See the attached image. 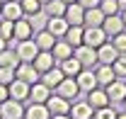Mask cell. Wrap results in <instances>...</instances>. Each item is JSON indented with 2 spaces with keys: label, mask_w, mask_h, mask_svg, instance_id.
<instances>
[{
  "label": "cell",
  "mask_w": 126,
  "mask_h": 119,
  "mask_svg": "<svg viewBox=\"0 0 126 119\" xmlns=\"http://www.w3.org/2000/svg\"><path fill=\"white\" fill-rule=\"evenodd\" d=\"M102 29H104V34H107V39H111V37H116L119 32H124L126 24H124V20H121V15H109V17H104Z\"/></svg>",
  "instance_id": "8"
},
{
  "label": "cell",
  "mask_w": 126,
  "mask_h": 119,
  "mask_svg": "<svg viewBox=\"0 0 126 119\" xmlns=\"http://www.w3.org/2000/svg\"><path fill=\"white\" fill-rule=\"evenodd\" d=\"M39 2H41V5H46V2H51V0H39Z\"/></svg>",
  "instance_id": "46"
},
{
  "label": "cell",
  "mask_w": 126,
  "mask_h": 119,
  "mask_svg": "<svg viewBox=\"0 0 126 119\" xmlns=\"http://www.w3.org/2000/svg\"><path fill=\"white\" fill-rule=\"evenodd\" d=\"M82 34H85V27H68V32H65V41L73 46V49H78V46H82Z\"/></svg>",
  "instance_id": "29"
},
{
  "label": "cell",
  "mask_w": 126,
  "mask_h": 119,
  "mask_svg": "<svg viewBox=\"0 0 126 119\" xmlns=\"http://www.w3.org/2000/svg\"><path fill=\"white\" fill-rule=\"evenodd\" d=\"M51 54H53V59L56 61H65L73 56V46L68 44L65 39H56V44H53V49H51Z\"/></svg>",
  "instance_id": "23"
},
{
  "label": "cell",
  "mask_w": 126,
  "mask_h": 119,
  "mask_svg": "<svg viewBox=\"0 0 126 119\" xmlns=\"http://www.w3.org/2000/svg\"><path fill=\"white\" fill-rule=\"evenodd\" d=\"M5 100H10V92H7V85H0V104Z\"/></svg>",
  "instance_id": "40"
},
{
  "label": "cell",
  "mask_w": 126,
  "mask_h": 119,
  "mask_svg": "<svg viewBox=\"0 0 126 119\" xmlns=\"http://www.w3.org/2000/svg\"><path fill=\"white\" fill-rule=\"evenodd\" d=\"M51 119H70V114H53Z\"/></svg>",
  "instance_id": "41"
},
{
  "label": "cell",
  "mask_w": 126,
  "mask_h": 119,
  "mask_svg": "<svg viewBox=\"0 0 126 119\" xmlns=\"http://www.w3.org/2000/svg\"><path fill=\"white\" fill-rule=\"evenodd\" d=\"M82 44L92 46V49H99L102 44H107V34H104V29H102V27H85Z\"/></svg>",
  "instance_id": "2"
},
{
  "label": "cell",
  "mask_w": 126,
  "mask_h": 119,
  "mask_svg": "<svg viewBox=\"0 0 126 119\" xmlns=\"http://www.w3.org/2000/svg\"><path fill=\"white\" fill-rule=\"evenodd\" d=\"M44 12H46L48 17H63V12H65V2H63V0H51V2L44 5Z\"/></svg>",
  "instance_id": "31"
},
{
  "label": "cell",
  "mask_w": 126,
  "mask_h": 119,
  "mask_svg": "<svg viewBox=\"0 0 126 119\" xmlns=\"http://www.w3.org/2000/svg\"><path fill=\"white\" fill-rule=\"evenodd\" d=\"M27 22H29V27L32 32L36 34V32H41V29H46V22H48V15L41 10V12H36V15H27Z\"/></svg>",
  "instance_id": "30"
},
{
  "label": "cell",
  "mask_w": 126,
  "mask_h": 119,
  "mask_svg": "<svg viewBox=\"0 0 126 119\" xmlns=\"http://www.w3.org/2000/svg\"><path fill=\"white\" fill-rule=\"evenodd\" d=\"M119 59V51H116V46L107 41V44H102L97 49V63H104V66H111L114 61Z\"/></svg>",
  "instance_id": "12"
},
{
  "label": "cell",
  "mask_w": 126,
  "mask_h": 119,
  "mask_svg": "<svg viewBox=\"0 0 126 119\" xmlns=\"http://www.w3.org/2000/svg\"><path fill=\"white\" fill-rule=\"evenodd\" d=\"M48 97H51V90H48L46 85L41 83V80H39V83H34V85L29 88V100H32V102H36V104H46Z\"/></svg>",
  "instance_id": "18"
},
{
  "label": "cell",
  "mask_w": 126,
  "mask_h": 119,
  "mask_svg": "<svg viewBox=\"0 0 126 119\" xmlns=\"http://www.w3.org/2000/svg\"><path fill=\"white\" fill-rule=\"evenodd\" d=\"M75 83H78V88L82 90V92H90V90H94L99 83H97V75H94L92 68H82L78 75H75Z\"/></svg>",
  "instance_id": "7"
},
{
  "label": "cell",
  "mask_w": 126,
  "mask_h": 119,
  "mask_svg": "<svg viewBox=\"0 0 126 119\" xmlns=\"http://www.w3.org/2000/svg\"><path fill=\"white\" fill-rule=\"evenodd\" d=\"M61 71H63V75H65V78H75V75L82 71V66H80V61L75 59V56H70V59L61 61Z\"/></svg>",
  "instance_id": "27"
},
{
  "label": "cell",
  "mask_w": 126,
  "mask_h": 119,
  "mask_svg": "<svg viewBox=\"0 0 126 119\" xmlns=\"http://www.w3.org/2000/svg\"><path fill=\"white\" fill-rule=\"evenodd\" d=\"M68 114H70V119H92L94 109L87 102H75V104H70V112Z\"/></svg>",
  "instance_id": "24"
},
{
  "label": "cell",
  "mask_w": 126,
  "mask_h": 119,
  "mask_svg": "<svg viewBox=\"0 0 126 119\" xmlns=\"http://www.w3.org/2000/svg\"><path fill=\"white\" fill-rule=\"evenodd\" d=\"M111 68H114L119 80H126V54H119V59L111 63Z\"/></svg>",
  "instance_id": "33"
},
{
  "label": "cell",
  "mask_w": 126,
  "mask_h": 119,
  "mask_svg": "<svg viewBox=\"0 0 126 119\" xmlns=\"http://www.w3.org/2000/svg\"><path fill=\"white\" fill-rule=\"evenodd\" d=\"M2 20H10V22H17L24 17V10L19 5V0H10V2H2V12H0Z\"/></svg>",
  "instance_id": "11"
},
{
  "label": "cell",
  "mask_w": 126,
  "mask_h": 119,
  "mask_svg": "<svg viewBox=\"0 0 126 119\" xmlns=\"http://www.w3.org/2000/svg\"><path fill=\"white\" fill-rule=\"evenodd\" d=\"M99 10L104 12V17L119 15V2H116V0H102V2H99Z\"/></svg>",
  "instance_id": "36"
},
{
  "label": "cell",
  "mask_w": 126,
  "mask_h": 119,
  "mask_svg": "<svg viewBox=\"0 0 126 119\" xmlns=\"http://www.w3.org/2000/svg\"><path fill=\"white\" fill-rule=\"evenodd\" d=\"M0 119H2V117H0Z\"/></svg>",
  "instance_id": "50"
},
{
  "label": "cell",
  "mask_w": 126,
  "mask_h": 119,
  "mask_svg": "<svg viewBox=\"0 0 126 119\" xmlns=\"http://www.w3.org/2000/svg\"><path fill=\"white\" fill-rule=\"evenodd\" d=\"M15 80V68H0V85H10Z\"/></svg>",
  "instance_id": "38"
},
{
  "label": "cell",
  "mask_w": 126,
  "mask_h": 119,
  "mask_svg": "<svg viewBox=\"0 0 126 119\" xmlns=\"http://www.w3.org/2000/svg\"><path fill=\"white\" fill-rule=\"evenodd\" d=\"M116 109L111 107V104H107V107H102V109H94V114H92V119H116Z\"/></svg>",
  "instance_id": "35"
},
{
  "label": "cell",
  "mask_w": 126,
  "mask_h": 119,
  "mask_svg": "<svg viewBox=\"0 0 126 119\" xmlns=\"http://www.w3.org/2000/svg\"><path fill=\"white\" fill-rule=\"evenodd\" d=\"M116 119H126V112H121V114H116Z\"/></svg>",
  "instance_id": "44"
},
{
  "label": "cell",
  "mask_w": 126,
  "mask_h": 119,
  "mask_svg": "<svg viewBox=\"0 0 126 119\" xmlns=\"http://www.w3.org/2000/svg\"><path fill=\"white\" fill-rule=\"evenodd\" d=\"M78 2L85 7V10H92V7H99V2H102V0H78Z\"/></svg>",
  "instance_id": "39"
},
{
  "label": "cell",
  "mask_w": 126,
  "mask_h": 119,
  "mask_svg": "<svg viewBox=\"0 0 126 119\" xmlns=\"http://www.w3.org/2000/svg\"><path fill=\"white\" fill-rule=\"evenodd\" d=\"M63 20H65L70 27H82V20H85V7H82L80 2H70V5H65Z\"/></svg>",
  "instance_id": "3"
},
{
  "label": "cell",
  "mask_w": 126,
  "mask_h": 119,
  "mask_svg": "<svg viewBox=\"0 0 126 119\" xmlns=\"http://www.w3.org/2000/svg\"><path fill=\"white\" fill-rule=\"evenodd\" d=\"M19 5H22V10H24V17L27 15H36V12L44 10V5H41L39 0H19Z\"/></svg>",
  "instance_id": "32"
},
{
  "label": "cell",
  "mask_w": 126,
  "mask_h": 119,
  "mask_svg": "<svg viewBox=\"0 0 126 119\" xmlns=\"http://www.w3.org/2000/svg\"><path fill=\"white\" fill-rule=\"evenodd\" d=\"M5 49H7V41H5V39L0 37V51H5Z\"/></svg>",
  "instance_id": "42"
},
{
  "label": "cell",
  "mask_w": 126,
  "mask_h": 119,
  "mask_svg": "<svg viewBox=\"0 0 126 119\" xmlns=\"http://www.w3.org/2000/svg\"><path fill=\"white\" fill-rule=\"evenodd\" d=\"M63 78H65V75H63L61 66H53L51 71L41 73V78H39V80H41V83H44V85H46L48 90H56V88H58V85L63 83Z\"/></svg>",
  "instance_id": "13"
},
{
  "label": "cell",
  "mask_w": 126,
  "mask_h": 119,
  "mask_svg": "<svg viewBox=\"0 0 126 119\" xmlns=\"http://www.w3.org/2000/svg\"><path fill=\"white\" fill-rule=\"evenodd\" d=\"M32 66H34L39 73H46V71H51V68L56 66V59H53L51 51H39V54L34 56V61H32Z\"/></svg>",
  "instance_id": "14"
},
{
  "label": "cell",
  "mask_w": 126,
  "mask_h": 119,
  "mask_svg": "<svg viewBox=\"0 0 126 119\" xmlns=\"http://www.w3.org/2000/svg\"><path fill=\"white\" fill-rule=\"evenodd\" d=\"M0 117L2 119H24V107L17 100H5L0 104Z\"/></svg>",
  "instance_id": "5"
},
{
  "label": "cell",
  "mask_w": 126,
  "mask_h": 119,
  "mask_svg": "<svg viewBox=\"0 0 126 119\" xmlns=\"http://www.w3.org/2000/svg\"><path fill=\"white\" fill-rule=\"evenodd\" d=\"M34 44L39 46V51H51L53 44H56V37H53L48 29H41V32L34 34Z\"/></svg>",
  "instance_id": "21"
},
{
  "label": "cell",
  "mask_w": 126,
  "mask_h": 119,
  "mask_svg": "<svg viewBox=\"0 0 126 119\" xmlns=\"http://www.w3.org/2000/svg\"><path fill=\"white\" fill-rule=\"evenodd\" d=\"M119 15H121V20H124V24H126V10H121Z\"/></svg>",
  "instance_id": "43"
},
{
  "label": "cell",
  "mask_w": 126,
  "mask_h": 119,
  "mask_svg": "<svg viewBox=\"0 0 126 119\" xmlns=\"http://www.w3.org/2000/svg\"><path fill=\"white\" fill-rule=\"evenodd\" d=\"M94 75H97V83L99 85H109V83H114L116 80V73H114V68L111 66H104V63H97V68H94Z\"/></svg>",
  "instance_id": "20"
},
{
  "label": "cell",
  "mask_w": 126,
  "mask_h": 119,
  "mask_svg": "<svg viewBox=\"0 0 126 119\" xmlns=\"http://www.w3.org/2000/svg\"><path fill=\"white\" fill-rule=\"evenodd\" d=\"M68 22L63 20V17H48V22H46V29L56 37V39H63L65 37V32H68Z\"/></svg>",
  "instance_id": "19"
},
{
  "label": "cell",
  "mask_w": 126,
  "mask_h": 119,
  "mask_svg": "<svg viewBox=\"0 0 126 119\" xmlns=\"http://www.w3.org/2000/svg\"><path fill=\"white\" fill-rule=\"evenodd\" d=\"M78 92H80V88H78V83H75V78H63V83L56 88V95H61L63 100H73V97H78Z\"/></svg>",
  "instance_id": "15"
},
{
  "label": "cell",
  "mask_w": 126,
  "mask_h": 119,
  "mask_svg": "<svg viewBox=\"0 0 126 119\" xmlns=\"http://www.w3.org/2000/svg\"><path fill=\"white\" fill-rule=\"evenodd\" d=\"M85 102L90 104L92 109H102V107L111 104V102H109V97H107V92H104V90H99V88L90 90V92H87V100H85Z\"/></svg>",
  "instance_id": "17"
},
{
  "label": "cell",
  "mask_w": 126,
  "mask_h": 119,
  "mask_svg": "<svg viewBox=\"0 0 126 119\" xmlns=\"http://www.w3.org/2000/svg\"><path fill=\"white\" fill-rule=\"evenodd\" d=\"M29 83H24V80H19L15 78L10 85H7V92H10V100H17V102H24V100H29Z\"/></svg>",
  "instance_id": "6"
},
{
  "label": "cell",
  "mask_w": 126,
  "mask_h": 119,
  "mask_svg": "<svg viewBox=\"0 0 126 119\" xmlns=\"http://www.w3.org/2000/svg\"><path fill=\"white\" fill-rule=\"evenodd\" d=\"M39 71L32 66V63H19L15 68V78H19V80H24V83H29V85H34V83H39Z\"/></svg>",
  "instance_id": "9"
},
{
  "label": "cell",
  "mask_w": 126,
  "mask_h": 119,
  "mask_svg": "<svg viewBox=\"0 0 126 119\" xmlns=\"http://www.w3.org/2000/svg\"><path fill=\"white\" fill-rule=\"evenodd\" d=\"M111 44L116 46V51H119V54H126V29L119 32L116 37H111Z\"/></svg>",
  "instance_id": "37"
},
{
  "label": "cell",
  "mask_w": 126,
  "mask_h": 119,
  "mask_svg": "<svg viewBox=\"0 0 126 119\" xmlns=\"http://www.w3.org/2000/svg\"><path fill=\"white\" fill-rule=\"evenodd\" d=\"M32 27L29 22H27V17H22V20H17L15 22V32H12V39L15 41H24V39H32Z\"/></svg>",
  "instance_id": "22"
},
{
  "label": "cell",
  "mask_w": 126,
  "mask_h": 119,
  "mask_svg": "<svg viewBox=\"0 0 126 119\" xmlns=\"http://www.w3.org/2000/svg\"><path fill=\"white\" fill-rule=\"evenodd\" d=\"M0 2H10V0H0Z\"/></svg>",
  "instance_id": "49"
},
{
  "label": "cell",
  "mask_w": 126,
  "mask_h": 119,
  "mask_svg": "<svg viewBox=\"0 0 126 119\" xmlns=\"http://www.w3.org/2000/svg\"><path fill=\"white\" fill-rule=\"evenodd\" d=\"M104 22V12L99 7H92V10H85V20H82V27H102Z\"/></svg>",
  "instance_id": "26"
},
{
  "label": "cell",
  "mask_w": 126,
  "mask_h": 119,
  "mask_svg": "<svg viewBox=\"0 0 126 119\" xmlns=\"http://www.w3.org/2000/svg\"><path fill=\"white\" fill-rule=\"evenodd\" d=\"M24 119H51V112H48L46 104H36L32 102L27 109H24Z\"/></svg>",
  "instance_id": "25"
},
{
  "label": "cell",
  "mask_w": 126,
  "mask_h": 119,
  "mask_svg": "<svg viewBox=\"0 0 126 119\" xmlns=\"http://www.w3.org/2000/svg\"><path fill=\"white\" fill-rule=\"evenodd\" d=\"M124 112H126V100H124Z\"/></svg>",
  "instance_id": "47"
},
{
  "label": "cell",
  "mask_w": 126,
  "mask_h": 119,
  "mask_svg": "<svg viewBox=\"0 0 126 119\" xmlns=\"http://www.w3.org/2000/svg\"><path fill=\"white\" fill-rule=\"evenodd\" d=\"M104 92H107V97H109V102H124L126 100V80H114V83H109L107 88H104Z\"/></svg>",
  "instance_id": "10"
},
{
  "label": "cell",
  "mask_w": 126,
  "mask_h": 119,
  "mask_svg": "<svg viewBox=\"0 0 126 119\" xmlns=\"http://www.w3.org/2000/svg\"><path fill=\"white\" fill-rule=\"evenodd\" d=\"M22 61L17 59V54H15V49H5V51H0V68H17Z\"/></svg>",
  "instance_id": "28"
},
{
  "label": "cell",
  "mask_w": 126,
  "mask_h": 119,
  "mask_svg": "<svg viewBox=\"0 0 126 119\" xmlns=\"http://www.w3.org/2000/svg\"><path fill=\"white\" fill-rule=\"evenodd\" d=\"M63 2H65V5H70V2H78V0H63Z\"/></svg>",
  "instance_id": "45"
},
{
  "label": "cell",
  "mask_w": 126,
  "mask_h": 119,
  "mask_svg": "<svg viewBox=\"0 0 126 119\" xmlns=\"http://www.w3.org/2000/svg\"><path fill=\"white\" fill-rule=\"evenodd\" d=\"M73 56L80 61V66L82 68H92V66H97V49H92V46H78V49H73Z\"/></svg>",
  "instance_id": "4"
},
{
  "label": "cell",
  "mask_w": 126,
  "mask_h": 119,
  "mask_svg": "<svg viewBox=\"0 0 126 119\" xmlns=\"http://www.w3.org/2000/svg\"><path fill=\"white\" fill-rule=\"evenodd\" d=\"M15 54H17V59L22 61V63H32L34 56L39 54V46L34 44V39H24V41H17Z\"/></svg>",
  "instance_id": "1"
},
{
  "label": "cell",
  "mask_w": 126,
  "mask_h": 119,
  "mask_svg": "<svg viewBox=\"0 0 126 119\" xmlns=\"http://www.w3.org/2000/svg\"><path fill=\"white\" fill-rule=\"evenodd\" d=\"M0 12H2V2H0Z\"/></svg>",
  "instance_id": "48"
},
{
  "label": "cell",
  "mask_w": 126,
  "mask_h": 119,
  "mask_svg": "<svg viewBox=\"0 0 126 119\" xmlns=\"http://www.w3.org/2000/svg\"><path fill=\"white\" fill-rule=\"evenodd\" d=\"M12 32H15V22L0 17V37H2L5 41H10V39H12Z\"/></svg>",
  "instance_id": "34"
},
{
  "label": "cell",
  "mask_w": 126,
  "mask_h": 119,
  "mask_svg": "<svg viewBox=\"0 0 126 119\" xmlns=\"http://www.w3.org/2000/svg\"><path fill=\"white\" fill-rule=\"evenodd\" d=\"M46 107H48V112H51V117L53 114H68L70 112V102L63 100L61 95H51L46 100Z\"/></svg>",
  "instance_id": "16"
}]
</instances>
